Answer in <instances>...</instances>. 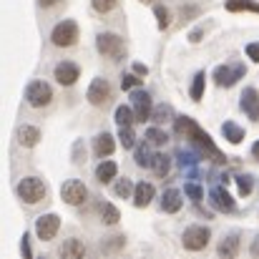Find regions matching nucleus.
<instances>
[{
    "label": "nucleus",
    "instance_id": "nucleus-24",
    "mask_svg": "<svg viewBox=\"0 0 259 259\" xmlns=\"http://www.w3.org/2000/svg\"><path fill=\"white\" fill-rule=\"evenodd\" d=\"M176 116H174V108L169 103H161V106H154V113H151V121L156 123V126H164V123H169L174 121Z\"/></svg>",
    "mask_w": 259,
    "mask_h": 259
},
{
    "label": "nucleus",
    "instance_id": "nucleus-19",
    "mask_svg": "<svg viewBox=\"0 0 259 259\" xmlns=\"http://www.w3.org/2000/svg\"><path fill=\"white\" fill-rule=\"evenodd\" d=\"M61 257L63 259H81L86 257V244L81 239H68L63 247H61Z\"/></svg>",
    "mask_w": 259,
    "mask_h": 259
},
{
    "label": "nucleus",
    "instance_id": "nucleus-3",
    "mask_svg": "<svg viewBox=\"0 0 259 259\" xmlns=\"http://www.w3.org/2000/svg\"><path fill=\"white\" fill-rule=\"evenodd\" d=\"M96 48H98V53L108 56L111 61H118V58H123V53H126L123 38L116 35V33H101V35L96 38Z\"/></svg>",
    "mask_w": 259,
    "mask_h": 259
},
{
    "label": "nucleus",
    "instance_id": "nucleus-5",
    "mask_svg": "<svg viewBox=\"0 0 259 259\" xmlns=\"http://www.w3.org/2000/svg\"><path fill=\"white\" fill-rule=\"evenodd\" d=\"M209 239H211V232H209L206 227H201V224H194V227H189V229L184 232L181 244H184V249H189V252H201V249L209 244Z\"/></svg>",
    "mask_w": 259,
    "mask_h": 259
},
{
    "label": "nucleus",
    "instance_id": "nucleus-45",
    "mask_svg": "<svg viewBox=\"0 0 259 259\" xmlns=\"http://www.w3.org/2000/svg\"><path fill=\"white\" fill-rule=\"evenodd\" d=\"M38 3H40L43 8H53V5H58L61 0H38Z\"/></svg>",
    "mask_w": 259,
    "mask_h": 259
},
{
    "label": "nucleus",
    "instance_id": "nucleus-28",
    "mask_svg": "<svg viewBox=\"0 0 259 259\" xmlns=\"http://www.w3.org/2000/svg\"><path fill=\"white\" fill-rule=\"evenodd\" d=\"M154 15H156V25H159V30H166V28L171 25V13H169L166 5H154Z\"/></svg>",
    "mask_w": 259,
    "mask_h": 259
},
{
    "label": "nucleus",
    "instance_id": "nucleus-41",
    "mask_svg": "<svg viewBox=\"0 0 259 259\" xmlns=\"http://www.w3.org/2000/svg\"><path fill=\"white\" fill-rule=\"evenodd\" d=\"M20 252H23V257H33V252H30V244H28V237L23 234V242H20Z\"/></svg>",
    "mask_w": 259,
    "mask_h": 259
},
{
    "label": "nucleus",
    "instance_id": "nucleus-26",
    "mask_svg": "<svg viewBox=\"0 0 259 259\" xmlns=\"http://www.w3.org/2000/svg\"><path fill=\"white\" fill-rule=\"evenodd\" d=\"M101 219H103V224H108V227H113V224H118V219H121V214H118V209H116L113 204H108V201H103V204H101Z\"/></svg>",
    "mask_w": 259,
    "mask_h": 259
},
{
    "label": "nucleus",
    "instance_id": "nucleus-42",
    "mask_svg": "<svg viewBox=\"0 0 259 259\" xmlns=\"http://www.w3.org/2000/svg\"><path fill=\"white\" fill-rule=\"evenodd\" d=\"M201 33H204V28L191 30V33H189V40H191V43H199V40H201Z\"/></svg>",
    "mask_w": 259,
    "mask_h": 259
},
{
    "label": "nucleus",
    "instance_id": "nucleus-38",
    "mask_svg": "<svg viewBox=\"0 0 259 259\" xmlns=\"http://www.w3.org/2000/svg\"><path fill=\"white\" fill-rule=\"evenodd\" d=\"M91 3H93V10L96 13H111L118 0H91Z\"/></svg>",
    "mask_w": 259,
    "mask_h": 259
},
{
    "label": "nucleus",
    "instance_id": "nucleus-22",
    "mask_svg": "<svg viewBox=\"0 0 259 259\" xmlns=\"http://www.w3.org/2000/svg\"><path fill=\"white\" fill-rule=\"evenodd\" d=\"M222 134H224V139H227L229 144H242V141H244V128L237 126L234 121H227V123L222 126Z\"/></svg>",
    "mask_w": 259,
    "mask_h": 259
},
{
    "label": "nucleus",
    "instance_id": "nucleus-4",
    "mask_svg": "<svg viewBox=\"0 0 259 259\" xmlns=\"http://www.w3.org/2000/svg\"><path fill=\"white\" fill-rule=\"evenodd\" d=\"M51 40H53V46H58V48H71V46L78 40V25H76V20H61V23L53 28Z\"/></svg>",
    "mask_w": 259,
    "mask_h": 259
},
{
    "label": "nucleus",
    "instance_id": "nucleus-16",
    "mask_svg": "<svg viewBox=\"0 0 259 259\" xmlns=\"http://www.w3.org/2000/svg\"><path fill=\"white\" fill-rule=\"evenodd\" d=\"M113 149H116V141H113V136L111 134H98L96 139H93V151H96V156L98 159H103V156H111L113 154Z\"/></svg>",
    "mask_w": 259,
    "mask_h": 259
},
{
    "label": "nucleus",
    "instance_id": "nucleus-46",
    "mask_svg": "<svg viewBox=\"0 0 259 259\" xmlns=\"http://www.w3.org/2000/svg\"><path fill=\"white\" fill-rule=\"evenodd\" d=\"M252 156H254V159H257V161H259V141H257V144H254V146H252Z\"/></svg>",
    "mask_w": 259,
    "mask_h": 259
},
{
    "label": "nucleus",
    "instance_id": "nucleus-11",
    "mask_svg": "<svg viewBox=\"0 0 259 259\" xmlns=\"http://www.w3.org/2000/svg\"><path fill=\"white\" fill-rule=\"evenodd\" d=\"M86 98L93 106H103V103L111 98V83H108L106 78H93L91 86H88Z\"/></svg>",
    "mask_w": 259,
    "mask_h": 259
},
{
    "label": "nucleus",
    "instance_id": "nucleus-30",
    "mask_svg": "<svg viewBox=\"0 0 259 259\" xmlns=\"http://www.w3.org/2000/svg\"><path fill=\"white\" fill-rule=\"evenodd\" d=\"M134 191H136V186L131 184V179H118V181H116V186H113V194H116V196H121V199L134 196Z\"/></svg>",
    "mask_w": 259,
    "mask_h": 259
},
{
    "label": "nucleus",
    "instance_id": "nucleus-34",
    "mask_svg": "<svg viewBox=\"0 0 259 259\" xmlns=\"http://www.w3.org/2000/svg\"><path fill=\"white\" fill-rule=\"evenodd\" d=\"M146 141H149L151 146H164V144L169 141V136H166L161 128H156V126H154V128H149V131H146Z\"/></svg>",
    "mask_w": 259,
    "mask_h": 259
},
{
    "label": "nucleus",
    "instance_id": "nucleus-25",
    "mask_svg": "<svg viewBox=\"0 0 259 259\" xmlns=\"http://www.w3.org/2000/svg\"><path fill=\"white\" fill-rule=\"evenodd\" d=\"M134 121H136L134 106H118V108H116V123H118V126H131Z\"/></svg>",
    "mask_w": 259,
    "mask_h": 259
},
{
    "label": "nucleus",
    "instance_id": "nucleus-43",
    "mask_svg": "<svg viewBox=\"0 0 259 259\" xmlns=\"http://www.w3.org/2000/svg\"><path fill=\"white\" fill-rule=\"evenodd\" d=\"M134 71H136L139 76H146V73H149V66H144V63H134Z\"/></svg>",
    "mask_w": 259,
    "mask_h": 259
},
{
    "label": "nucleus",
    "instance_id": "nucleus-39",
    "mask_svg": "<svg viewBox=\"0 0 259 259\" xmlns=\"http://www.w3.org/2000/svg\"><path fill=\"white\" fill-rule=\"evenodd\" d=\"M199 156H201V154H199ZM199 156H196V154H181V156H179V164L186 166V169H194V164L199 161Z\"/></svg>",
    "mask_w": 259,
    "mask_h": 259
},
{
    "label": "nucleus",
    "instance_id": "nucleus-17",
    "mask_svg": "<svg viewBox=\"0 0 259 259\" xmlns=\"http://www.w3.org/2000/svg\"><path fill=\"white\" fill-rule=\"evenodd\" d=\"M181 204H184V199H181V191L179 189H166L164 191V196H161V211L176 214L181 209Z\"/></svg>",
    "mask_w": 259,
    "mask_h": 259
},
{
    "label": "nucleus",
    "instance_id": "nucleus-27",
    "mask_svg": "<svg viewBox=\"0 0 259 259\" xmlns=\"http://www.w3.org/2000/svg\"><path fill=\"white\" fill-rule=\"evenodd\" d=\"M151 169L156 176H166L169 169H171V159L166 156V154H154V164H151Z\"/></svg>",
    "mask_w": 259,
    "mask_h": 259
},
{
    "label": "nucleus",
    "instance_id": "nucleus-47",
    "mask_svg": "<svg viewBox=\"0 0 259 259\" xmlns=\"http://www.w3.org/2000/svg\"><path fill=\"white\" fill-rule=\"evenodd\" d=\"M141 3H154V0H141Z\"/></svg>",
    "mask_w": 259,
    "mask_h": 259
},
{
    "label": "nucleus",
    "instance_id": "nucleus-35",
    "mask_svg": "<svg viewBox=\"0 0 259 259\" xmlns=\"http://www.w3.org/2000/svg\"><path fill=\"white\" fill-rule=\"evenodd\" d=\"M144 83V78L134 71V73H126V76H121V88L123 91H134V88H139Z\"/></svg>",
    "mask_w": 259,
    "mask_h": 259
},
{
    "label": "nucleus",
    "instance_id": "nucleus-21",
    "mask_svg": "<svg viewBox=\"0 0 259 259\" xmlns=\"http://www.w3.org/2000/svg\"><path fill=\"white\" fill-rule=\"evenodd\" d=\"M116 174H118L116 161H101V164L96 166V179H98L101 184H108V181H113V179H116Z\"/></svg>",
    "mask_w": 259,
    "mask_h": 259
},
{
    "label": "nucleus",
    "instance_id": "nucleus-33",
    "mask_svg": "<svg viewBox=\"0 0 259 259\" xmlns=\"http://www.w3.org/2000/svg\"><path fill=\"white\" fill-rule=\"evenodd\" d=\"M227 10L237 13V10H254L259 13V3H252V0H227Z\"/></svg>",
    "mask_w": 259,
    "mask_h": 259
},
{
    "label": "nucleus",
    "instance_id": "nucleus-37",
    "mask_svg": "<svg viewBox=\"0 0 259 259\" xmlns=\"http://www.w3.org/2000/svg\"><path fill=\"white\" fill-rule=\"evenodd\" d=\"M123 244H126V239H123V237H111L108 242H103V244H101V249H103V252H116V249H121Z\"/></svg>",
    "mask_w": 259,
    "mask_h": 259
},
{
    "label": "nucleus",
    "instance_id": "nucleus-9",
    "mask_svg": "<svg viewBox=\"0 0 259 259\" xmlns=\"http://www.w3.org/2000/svg\"><path fill=\"white\" fill-rule=\"evenodd\" d=\"M58 229H61L58 214H43V217L35 219V234H38L40 242H51L58 234Z\"/></svg>",
    "mask_w": 259,
    "mask_h": 259
},
{
    "label": "nucleus",
    "instance_id": "nucleus-12",
    "mask_svg": "<svg viewBox=\"0 0 259 259\" xmlns=\"http://www.w3.org/2000/svg\"><path fill=\"white\" fill-rule=\"evenodd\" d=\"M53 76H56V81H58L61 86H73V83L81 78V71H78L76 63H71V61H61V63L56 66Z\"/></svg>",
    "mask_w": 259,
    "mask_h": 259
},
{
    "label": "nucleus",
    "instance_id": "nucleus-32",
    "mask_svg": "<svg viewBox=\"0 0 259 259\" xmlns=\"http://www.w3.org/2000/svg\"><path fill=\"white\" fill-rule=\"evenodd\" d=\"M237 189H239L242 196H249L252 189H254V176L252 174H239L237 176Z\"/></svg>",
    "mask_w": 259,
    "mask_h": 259
},
{
    "label": "nucleus",
    "instance_id": "nucleus-14",
    "mask_svg": "<svg viewBox=\"0 0 259 259\" xmlns=\"http://www.w3.org/2000/svg\"><path fill=\"white\" fill-rule=\"evenodd\" d=\"M242 111L252 118V121H259V93L257 88H247L242 93Z\"/></svg>",
    "mask_w": 259,
    "mask_h": 259
},
{
    "label": "nucleus",
    "instance_id": "nucleus-7",
    "mask_svg": "<svg viewBox=\"0 0 259 259\" xmlns=\"http://www.w3.org/2000/svg\"><path fill=\"white\" fill-rule=\"evenodd\" d=\"M88 196V189L83 181H78V179H68L63 186H61V199L66 201V204H71V206H78V204H83Z\"/></svg>",
    "mask_w": 259,
    "mask_h": 259
},
{
    "label": "nucleus",
    "instance_id": "nucleus-6",
    "mask_svg": "<svg viewBox=\"0 0 259 259\" xmlns=\"http://www.w3.org/2000/svg\"><path fill=\"white\" fill-rule=\"evenodd\" d=\"M25 101L33 108H43V106H48L53 101V88L48 86L46 81H33L30 86L25 88Z\"/></svg>",
    "mask_w": 259,
    "mask_h": 259
},
{
    "label": "nucleus",
    "instance_id": "nucleus-10",
    "mask_svg": "<svg viewBox=\"0 0 259 259\" xmlns=\"http://www.w3.org/2000/svg\"><path fill=\"white\" fill-rule=\"evenodd\" d=\"M131 106L136 111V121H151V113H154V106H151V96L146 91H136L131 93Z\"/></svg>",
    "mask_w": 259,
    "mask_h": 259
},
{
    "label": "nucleus",
    "instance_id": "nucleus-40",
    "mask_svg": "<svg viewBox=\"0 0 259 259\" xmlns=\"http://www.w3.org/2000/svg\"><path fill=\"white\" fill-rule=\"evenodd\" d=\"M247 56H249L254 63H259V43H249V46H247Z\"/></svg>",
    "mask_w": 259,
    "mask_h": 259
},
{
    "label": "nucleus",
    "instance_id": "nucleus-13",
    "mask_svg": "<svg viewBox=\"0 0 259 259\" xmlns=\"http://www.w3.org/2000/svg\"><path fill=\"white\" fill-rule=\"evenodd\" d=\"M209 201H211V206H214L217 211H234V199H232V194H229L227 189H222V186H214V189L209 191Z\"/></svg>",
    "mask_w": 259,
    "mask_h": 259
},
{
    "label": "nucleus",
    "instance_id": "nucleus-15",
    "mask_svg": "<svg viewBox=\"0 0 259 259\" xmlns=\"http://www.w3.org/2000/svg\"><path fill=\"white\" fill-rule=\"evenodd\" d=\"M154 184H149V181H141V184H136V191H134V206H139V209H144V206H149L151 201H154Z\"/></svg>",
    "mask_w": 259,
    "mask_h": 259
},
{
    "label": "nucleus",
    "instance_id": "nucleus-20",
    "mask_svg": "<svg viewBox=\"0 0 259 259\" xmlns=\"http://www.w3.org/2000/svg\"><path fill=\"white\" fill-rule=\"evenodd\" d=\"M217 252H219V257H224V259L237 257V254H239V237H237V234H229V237L217 247Z\"/></svg>",
    "mask_w": 259,
    "mask_h": 259
},
{
    "label": "nucleus",
    "instance_id": "nucleus-8",
    "mask_svg": "<svg viewBox=\"0 0 259 259\" xmlns=\"http://www.w3.org/2000/svg\"><path fill=\"white\" fill-rule=\"evenodd\" d=\"M244 73H247V68H244L242 63H234V66H219V68L214 71V81H217V86L232 88L239 78H244Z\"/></svg>",
    "mask_w": 259,
    "mask_h": 259
},
{
    "label": "nucleus",
    "instance_id": "nucleus-31",
    "mask_svg": "<svg viewBox=\"0 0 259 259\" xmlns=\"http://www.w3.org/2000/svg\"><path fill=\"white\" fill-rule=\"evenodd\" d=\"M204 88H206V76H204V71H199L194 76V83H191V98L194 101H201L204 98Z\"/></svg>",
    "mask_w": 259,
    "mask_h": 259
},
{
    "label": "nucleus",
    "instance_id": "nucleus-36",
    "mask_svg": "<svg viewBox=\"0 0 259 259\" xmlns=\"http://www.w3.org/2000/svg\"><path fill=\"white\" fill-rule=\"evenodd\" d=\"M184 194H186V196H189L194 204H199V201L204 199V191H201L196 184H186V186H184Z\"/></svg>",
    "mask_w": 259,
    "mask_h": 259
},
{
    "label": "nucleus",
    "instance_id": "nucleus-1",
    "mask_svg": "<svg viewBox=\"0 0 259 259\" xmlns=\"http://www.w3.org/2000/svg\"><path fill=\"white\" fill-rule=\"evenodd\" d=\"M174 128H176L179 136L189 139V141L199 149V154H201L204 159H211L214 164H224V161H227V156L214 146L211 136H209L206 131H201L194 118H189V116H176V118H174Z\"/></svg>",
    "mask_w": 259,
    "mask_h": 259
},
{
    "label": "nucleus",
    "instance_id": "nucleus-2",
    "mask_svg": "<svg viewBox=\"0 0 259 259\" xmlns=\"http://www.w3.org/2000/svg\"><path fill=\"white\" fill-rule=\"evenodd\" d=\"M15 191H18V196H20L25 204H38V201H43L46 194H48L46 184H43L38 176H25V179H20V184H18Z\"/></svg>",
    "mask_w": 259,
    "mask_h": 259
},
{
    "label": "nucleus",
    "instance_id": "nucleus-44",
    "mask_svg": "<svg viewBox=\"0 0 259 259\" xmlns=\"http://www.w3.org/2000/svg\"><path fill=\"white\" fill-rule=\"evenodd\" d=\"M249 252H252V257H259V237L252 242V249H249Z\"/></svg>",
    "mask_w": 259,
    "mask_h": 259
},
{
    "label": "nucleus",
    "instance_id": "nucleus-23",
    "mask_svg": "<svg viewBox=\"0 0 259 259\" xmlns=\"http://www.w3.org/2000/svg\"><path fill=\"white\" fill-rule=\"evenodd\" d=\"M134 161H136V166H141V169H151V164H154V154H151V144H149V141H146L144 146L136 149Z\"/></svg>",
    "mask_w": 259,
    "mask_h": 259
},
{
    "label": "nucleus",
    "instance_id": "nucleus-29",
    "mask_svg": "<svg viewBox=\"0 0 259 259\" xmlns=\"http://www.w3.org/2000/svg\"><path fill=\"white\" fill-rule=\"evenodd\" d=\"M118 141L123 149H134L136 146V134L131 126H118Z\"/></svg>",
    "mask_w": 259,
    "mask_h": 259
},
{
    "label": "nucleus",
    "instance_id": "nucleus-18",
    "mask_svg": "<svg viewBox=\"0 0 259 259\" xmlns=\"http://www.w3.org/2000/svg\"><path fill=\"white\" fill-rule=\"evenodd\" d=\"M18 141H20V146L33 149V146H38V141H40V131H38L35 126H20V128H18Z\"/></svg>",
    "mask_w": 259,
    "mask_h": 259
}]
</instances>
